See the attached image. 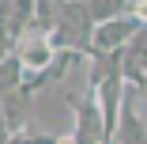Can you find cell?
<instances>
[{"instance_id":"3957f363","label":"cell","mask_w":147,"mask_h":144,"mask_svg":"<svg viewBox=\"0 0 147 144\" xmlns=\"http://www.w3.org/2000/svg\"><path fill=\"white\" fill-rule=\"evenodd\" d=\"M140 31V19L136 12L128 15H117V19H106V23H94V34H91V53H121L132 34Z\"/></svg>"},{"instance_id":"8992f818","label":"cell","mask_w":147,"mask_h":144,"mask_svg":"<svg viewBox=\"0 0 147 144\" xmlns=\"http://www.w3.org/2000/svg\"><path fill=\"white\" fill-rule=\"evenodd\" d=\"M61 4H64V0H34V27H38V31H49V27H53Z\"/></svg>"},{"instance_id":"52a82bcc","label":"cell","mask_w":147,"mask_h":144,"mask_svg":"<svg viewBox=\"0 0 147 144\" xmlns=\"http://www.w3.org/2000/svg\"><path fill=\"white\" fill-rule=\"evenodd\" d=\"M8 136H11V125L4 121V114H0V144H8Z\"/></svg>"},{"instance_id":"5b68a950","label":"cell","mask_w":147,"mask_h":144,"mask_svg":"<svg viewBox=\"0 0 147 144\" xmlns=\"http://www.w3.org/2000/svg\"><path fill=\"white\" fill-rule=\"evenodd\" d=\"M83 4H87L94 23H106V19H117V15L132 12V0H83Z\"/></svg>"},{"instance_id":"7a4b0ae2","label":"cell","mask_w":147,"mask_h":144,"mask_svg":"<svg viewBox=\"0 0 147 144\" xmlns=\"http://www.w3.org/2000/svg\"><path fill=\"white\" fill-rule=\"evenodd\" d=\"M91 34H94V19L87 12L83 0H64L49 27V42L57 49H76V53H91Z\"/></svg>"},{"instance_id":"277c9868","label":"cell","mask_w":147,"mask_h":144,"mask_svg":"<svg viewBox=\"0 0 147 144\" xmlns=\"http://www.w3.org/2000/svg\"><path fill=\"white\" fill-rule=\"evenodd\" d=\"M15 91H23V65H19L15 53H8L0 61V99H8Z\"/></svg>"},{"instance_id":"6da1fadb","label":"cell","mask_w":147,"mask_h":144,"mask_svg":"<svg viewBox=\"0 0 147 144\" xmlns=\"http://www.w3.org/2000/svg\"><path fill=\"white\" fill-rule=\"evenodd\" d=\"M15 57H19V65H23V95H30V91L42 87V83H49V65H53V57H57V46L49 42V31L30 27L26 34H19Z\"/></svg>"},{"instance_id":"ba28073f","label":"cell","mask_w":147,"mask_h":144,"mask_svg":"<svg viewBox=\"0 0 147 144\" xmlns=\"http://www.w3.org/2000/svg\"><path fill=\"white\" fill-rule=\"evenodd\" d=\"M106 144H117V140H106Z\"/></svg>"}]
</instances>
